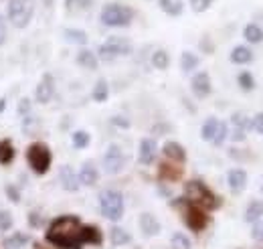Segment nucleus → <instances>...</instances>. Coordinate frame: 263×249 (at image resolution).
Masks as SVG:
<instances>
[{
	"label": "nucleus",
	"instance_id": "obj_13",
	"mask_svg": "<svg viewBox=\"0 0 263 249\" xmlns=\"http://www.w3.org/2000/svg\"><path fill=\"white\" fill-rule=\"evenodd\" d=\"M186 223H189L191 229L200 231V229L206 225V217H204V213L198 209L197 205H191V209L186 211Z\"/></svg>",
	"mask_w": 263,
	"mask_h": 249
},
{
	"label": "nucleus",
	"instance_id": "obj_4",
	"mask_svg": "<svg viewBox=\"0 0 263 249\" xmlns=\"http://www.w3.org/2000/svg\"><path fill=\"white\" fill-rule=\"evenodd\" d=\"M34 14L33 0H12L8 8V19L16 29H25Z\"/></svg>",
	"mask_w": 263,
	"mask_h": 249
},
{
	"label": "nucleus",
	"instance_id": "obj_16",
	"mask_svg": "<svg viewBox=\"0 0 263 249\" xmlns=\"http://www.w3.org/2000/svg\"><path fill=\"white\" fill-rule=\"evenodd\" d=\"M140 227H142V231H144L148 237H152V235H156V233L160 231L158 219L154 217V215H150V213H144V215L140 217Z\"/></svg>",
	"mask_w": 263,
	"mask_h": 249
},
{
	"label": "nucleus",
	"instance_id": "obj_29",
	"mask_svg": "<svg viewBox=\"0 0 263 249\" xmlns=\"http://www.w3.org/2000/svg\"><path fill=\"white\" fill-rule=\"evenodd\" d=\"M109 95V90H107V81L105 79H99L96 83V90H93V99L96 101H105Z\"/></svg>",
	"mask_w": 263,
	"mask_h": 249
},
{
	"label": "nucleus",
	"instance_id": "obj_24",
	"mask_svg": "<svg viewBox=\"0 0 263 249\" xmlns=\"http://www.w3.org/2000/svg\"><path fill=\"white\" fill-rule=\"evenodd\" d=\"M65 39L69 41V43L85 45V43H87V32L79 31V29H65Z\"/></svg>",
	"mask_w": 263,
	"mask_h": 249
},
{
	"label": "nucleus",
	"instance_id": "obj_31",
	"mask_svg": "<svg viewBox=\"0 0 263 249\" xmlns=\"http://www.w3.org/2000/svg\"><path fill=\"white\" fill-rule=\"evenodd\" d=\"M180 65H182V71H193L198 65V57L193 55V53H182V59H180Z\"/></svg>",
	"mask_w": 263,
	"mask_h": 249
},
{
	"label": "nucleus",
	"instance_id": "obj_3",
	"mask_svg": "<svg viewBox=\"0 0 263 249\" xmlns=\"http://www.w3.org/2000/svg\"><path fill=\"white\" fill-rule=\"evenodd\" d=\"M99 207L101 213L111 221H118L124 215V197L118 190H103L99 194Z\"/></svg>",
	"mask_w": 263,
	"mask_h": 249
},
{
	"label": "nucleus",
	"instance_id": "obj_28",
	"mask_svg": "<svg viewBox=\"0 0 263 249\" xmlns=\"http://www.w3.org/2000/svg\"><path fill=\"white\" fill-rule=\"evenodd\" d=\"M130 241V235L122 229V227H114L111 229V243L114 245H124V243H128Z\"/></svg>",
	"mask_w": 263,
	"mask_h": 249
},
{
	"label": "nucleus",
	"instance_id": "obj_42",
	"mask_svg": "<svg viewBox=\"0 0 263 249\" xmlns=\"http://www.w3.org/2000/svg\"><path fill=\"white\" fill-rule=\"evenodd\" d=\"M6 41V25H4V19H0V47L4 45Z\"/></svg>",
	"mask_w": 263,
	"mask_h": 249
},
{
	"label": "nucleus",
	"instance_id": "obj_33",
	"mask_svg": "<svg viewBox=\"0 0 263 249\" xmlns=\"http://www.w3.org/2000/svg\"><path fill=\"white\" fill-rule=\"evenodd\" d=\"M73 146H75V148H85V146H89V134L83 132V130L75 132V134H73Z\"/></svg>",
	"mask_w": 263,
	"mask_h": 249
},
{
	"label": "nucleus",
	"instance_id": "obj_26",
	"mask_svg": "<svg viewBox=\"0 0 263 249\" xmlns=\"http://www.w3.org/2000/svg\"><path fill=\"white\" fill-rule=\"evenodd\" d=\"M14 156V150H12V144L8 140H2L0 142V164H8Z\"/></svg>",
	"mask_w": 263,
	"mask_h": 249
},
{
	"label": "nucleus",
	"instance_id": "obj_37",
	"mask_svg": "<svg viewBox=\"0 0 263 249\" xmlns=\"http://www.w3.org/2000/svg\"><path fill=\"white\" fill-rule=\"evenodd\" d=\"M12 225V219L6 211H0V231H6Z\"/></svg>",
	"mask_w": 263,
	"mask_h": 249
},
{
	"label": "nucleus",
	"instance_id": "obj_38",
	"mask_svg": "<svg viewBox=\"0 0 263 249\" xmlns=\"http://www.w3.org/2000/svg\"><path fill=\"white\" fill-rule=\"evenodd\" d=\"M253 239H257V241H263V221H255V225H253Z\"/></svg>",
	"mask_w": 263,
	"mask_h": 249
},
{
	"label": "nucleus",
	"instance_id": "obj_6",
	"mask_svg": "<svg viewBox=\"0 0 263 249\" xmlns=\"http://www.w3.org/2000/svg\"><path fill=\"white\" fill-rule=\"evenodd\" d=\"M132 43L124 37H109L101 47H99V57L103 61H111L118 55H130Z\"/></svg>",
	"mask_w": 263,
	"mask_h": 249
},
{
	"label": "nucleus",
	"instance_id": "obj_27",
	"mask_svg": "<svg viewBox=\"0 0 263 249\" xmlns=\"http://www.w3.org/2000/svg\"><path fill=\"white\" fill-rule=\"evenodd\" d=\"M233 126H235V130H239V132H245L247 128H251V120H247V116L243 114V112H237V114H233Z\"/></svg>",
	"mask_w": 263,
	"mask_h": 249
},
{
	"label": "nucleus",
	"instance_id": "obj_44",
	"mask_svg": "<svg viewBox=\"0 0 263 249\" xmlns=\"http://www.w3.org/2000/svg\"><path fill=\"white\" fill-rule=\"evenodd\" d=\"M6 192H8V194H10L14 201H18V194H16V190H14V188H6Z\"/></svg>",
	"mask_w": 263,
	"mask_h": 249
},
{
	"label": "nucleus",
	"instance_id": "obj_40",
	"mask_svg": "<svg viewBox=\"0 0 263 249\" xmlns=\"http://www.w3.org/2000/svg\"><path fill=\"white\" fill-rule=\"evenodd\" d=\"M29 112H31V101H29V99H21V103H18V114L25 116V114H29Z\"/></svg>",
	"mask_w": 263,
	"mask_h": 249
},
{
	"label": "nucleus",
	"instance_id": "obj_22",
	"mask_svg": "<svg viewBox=\"0 0 263 249\" xmlns=\"http://www.w3.org/2000/svg\"><path fill=\"white\" fill-rule=\"evenodd\" d=\"M217 128H219V120H215V118H209L204 126H202V130H200V136H202V140H209V142H213V138H215V134H217Z\"/></svg>",
	"mask_w": 263,
	"mask_h": 249
},
{
	"label": "nucleus",
	"instance_id": "obj_32",
	"mask_svg": "<svg viewBox=\"0 0 263 249\" xmlns=\"http://www.w3.org/2000/svg\"><path fill=\"white\" fill-rule=\"evenodd\" d=\"M168 63H170V59H168V53H166V51H156V53L152 55V65H154L156 69H166Z\"/></svg>",
	"mask_w": 263,
	"mask_h": 249
},
{
	"label": "nucleus",
	"instance_id": "obj_25",
	"mask_svg": "<svg viewBox=\"0 0 263 249\" xmlns=\"http://www.w3.org/2000/svg\"><path fill=\"white\" fill-rule=\"evenodd\" d=\"M27 241H29V237H27L25 233H14L12 237H8V239L4 241V247L6 249H18V247H23Z\"/></svg>",
	"mask_w": 263,
	"mask_h": 249
},
{
	"label": "nucleus",
	"instance_id": "obj_9",
	"mask_svg": "<svg viewBox=\"0 0 263 249\" xmlns=\"http://www.w3.org/2000/svg\"><path fill=\"white\" fill-rule=\"evenodd\" d=\"M55 94V85H53V77L51 75H45L36 87V101L39 103H49L51 97Z\"/></svg>",
	"mask_w": 263,
	"mask_h": 249
},
{
	"label": "nucleus",
	"instance_id": "obj_34",
	"mask_svg": "<svg viewBox=\"0 0 263 249\" xmlns=\"http://www.w3.org/2000/svg\"><path fill=\"white\" fill-rule=\"evenodd\" d=\"M172 249H191L189 237L182 235V233H174L172 235Z\"/></svg>",
	"mask_w": 263,
	"mask_h": 249
},
{
	"label": "nucleus",
	"instance_id": "obj_11",
	"mask_svg": "<svg viewBox=\"0 0 263 249\" xmlns=\"http://www.w3.org/2000/svg\"><path fill=\"white\" fill-rule=\"evenodd\" d=\"M193 92L197 97H206L211 94V77L209 73H197L193 77Z\"/></svg>",
	"mask_w": 263,
	"mask_h": 249
},
{
	"label": "nucleus",
	"instance_id": "obj_39",
	"mask_svg": "<svg viewBox=\"0 0 263 249\" xmlns=\"http://www.w3.org/2000/svg\"><path fill=\"white\" fill-rule=\"evenodd\" d=\"M251 128L257 130L259 134H263V114H257V116L251 120Z\"/></svg>",
	"mask_w": 263,
	"mask_h": 249
},
{
	"label": "nucleus",
	"instance_id": "obj_43",
	"mask_svg": "<svg viewBox=\"0 0 263 249\" xmlns=\"http://www.w3.org/2000/svg\"><path fill=\"white\" fill-rule=\"evenodd\" d=\"M111 122H114L116 126H120V128H128V126H130V122H128L126 118H120V116H118V118H114Z\"/></svg>",
	"mask_w": 263,
	"mask_h": 249
},
{
	"label": "nucleus",
	"instance_id": "obj_17",
	"mask_svg": "<svg viewBox=\"0 0 263 249\" xmlns=\"http://www.w3.org/2000/svg\"><path fill=\"white\" fill-rule=\"evenodd\" d=\"M164 154L168 156L170 160H176V162H184V158H186L184 148H182L178 142H166V144H164Z\"/></svg>",
	"mask_w": 263,
	"mask_h": 249
},
{
	"label": "nucleus",
	"instance_id": "obj_12",
	"mask_svg": "<svg viewBox=\"0 0 263 249\" xmlns=\"http://www.w3.org/2000/svg\"><path fill=\"white\" fill-rule=\"evenodd\" d=\"M59 179H61V185L69 192H75L79 188V176L73 172L71 166H61V172H59Z\"/></svg>",
	"mask_w": 263,
	"mask_h": 249
},
{
	"label": "nucleus",
	"instance_id": "obj_30",
	"mask_svg": "<svg viewBox=\"0 0 263 249\" xmlns=\"http://www.w3.org/2000/svg\"><path fill=\"white\" fill-rule=\"evenodd\" d=\"M239 85H241L243 92H251V90L255 87V79H253V75H251L249 71H243V73L239 75Z\"/></svg>",
	"mask_w": 263,
	"mask_h": 249
},
{
	"label": "nucleus",
	"instance_id": "obj_46",
	"mask_svg": "<svg viewBox=\"0 0 263 249\" xmlns=\"http://www.w3.org/2000/svg\"><path fill=\"white\" fill-rule=\"evenodd\" d=\"M43 2H45L47 6H51V4H53V0H43Z\"/></svg>",
	"mask_w": 263,
	"mask_h": 249
},
{
	"label": "nucleus",
	"instance_id": "obj_14",
	"mask_svg": "<svg viewBox=\"0 0 263 249\" xmlns=\"http://www.w3.org/2000/svg\"><path fill=\"white\" fill-rule=\"evenodd\" d=\"M227 181H229V187L233 192H241L247 185V172L243 168H233L229 176H227Z\"/></svg>",
	"mask_w": 263,
	"mask_h": 249
},
{
	"label": "nucleus",
	"instance_id": "obj_21",
	"mask_svg": "<svg viewBox=\"0 0 263 249\" xmlns=\"http://www.w3.org/2000/svg\"><path fill=\"white\" fill-rule=\"evenodd\" d=\"M243 37L249 41V43H261L263 41V29L259 25H247L245 31H243Z\"/></svg>",
	"mask_w": 263,
	"mask_h": 249
},
{
	"label": "nucleus",
	"instance_id": "obj_2",
	"mask_svg": "<svg viewBox=\"0 0 263 249\" xmlns=\"http://www.w3.org/2000/svg\"><path fill=\"white\" fill-rule=\"evenodd\" d=\"M134 19V10L124 4H107L101 10V23L105 27H128Z\"/></svg>",
	"mask_w": 263,
	"mask_h": 249
},
{
	"label": "nucleus",
	"instance_id": "obj_20",
	"mask_svg": "<svg viewBox=\"0 0 263 249\" xmlns=\"http://www.w3.org/2000/svg\"><path fill=\"white\" fill-rule=\"evenodd\" d=\"M77 63H79L81 67H85V69H91V71L98 69V57H96L91 51H87V49L77 55Z\"/></svg>",
	"mask_w": 263,
	"mask_h": 249
},
{
	"label": "nucleus",
	"instance_id": "obj_18",
	"mask_svg": "<svg viewBox=\"0 0 263 249\" xmlns=\"http://www.w3.org/2000/svg\"><path fill=\"white\" fill-rule=\"evenodd\" d=\"M231 61L237 63V65H245V63H251L253 61V53H251V49H247V47H235L233 49V53H231Z\"/></svg>",
	"mask_w": 263,
	"mask_h": 249
},
{
	"label": "nucleus",
	"instance_id": "obj_19",
	"mask_svg": "<svg viewBox=\"0 0 263 249\" xmlns=\"http://www.w3.org/2000/svg\"><path fill=\"white\" fill-rule=\"evenodd\" d=\"M259 217H263V203L261 201H251L247 211H245V221L247 223H255Z\"/></svg>",
	"mask_w": 263,
	"mask_h": 249
},
{
	"label": "nucleus",
	"instance_id": "obj_45",
	"mask_svg": "<svg viewBox=\"0 0 263 249\" xmlns=\"http://www.w3.org/2000/svg\"><path fill=\"white\" fill-rule=\"evenodd\" d=\"M4 103H6V99H4V97H2V99H0V112H2V110H4Z\"/></svg>",
	"mask_w": 263,
	"mask_h": 249
},
{
	"label": "nucleus",
	"instance_id": "obj_23",
	"mask_svg": "<svg viewBox=\"0 0 263 249\" xmlns=\"http://www.w3.org/2000/svg\"><path fill=\"white\" fill-rule=\"evenodd\" d=\"M160 6L170 16H178L182 12V2L180 0H160Z\"/></svg>",
	"mask_w": 263,
	"mask_h": 249
},
{
	"label": "nucleus",
	"instance_id": "obj_35",
	"mask_svg": "<svg viewBox=\"0 0 263 249\" xmlns=\"http://www.w3.org/2000/svg\"><path fill=\"white\" fill-rule=\"evenodd\" d=\"M225 138H227V124H225V122H219L217 134H215V138H213V144H215V146H221V144L225 142Z\"/></svg>",
	"mask_w": 263,
	"mask_h": 249
},
{
	"label": "nucleus",
	"instance_id": "obj_41",
	"mask_svg": "<svg viewBox=\"0 0 263 249\" xmlns=\"http://www.w3.org/2000/svg\"><path fill=\"white\" fill-rule=\"evenodd\" d=\"M10 2H12V0H0V19L8 16V8H10Z\"/></svg>",
	"mask_w": 263,
	"mask_h": 249
},
{
	"label": "nucleus",
	"instance_id": "obj_15",
	"mask_svg": "<svg viewBox=\"0 0 263 249\" xmlns=\"http://www.w3.org/2000/svg\"><path fill=\"white\" fill-rule=\"evenodd\" d=\"M99 174H98V168L93 166V162H85L81 172H79V183L85 185V187H93L98 183Z\"/></svg>",
	"mask_w": 263,
	"mask_h": 249
},
{
	"label": "nucleus",
	"instance_id": "obj_5",
	"mask_svg": "<svg viewBox=\"0 0 263 249\" xmlns=\"http://www.w3.org/2000/svg\"><path fill=\"white\" fill-rule=\"evenodd\" d=\"M184 194H186V201L191 205H204V207H217V199L213 197V192L204 187L202 183L193 181L184 187Z\"/></svg>",
	"mask_w": 263,
	"mask_h": 249
},
{
	"label": "nucleus",
	"instance_id": "obj_7",
	"mask_svg": "<svg viewBox=\"0 0 263 249\" xmlns=\"http://www.w3.org/2000/svg\"><path fill=\"white\" fill-rule=\"evenodd\" d=\"M27 158H29V164H31V168L36 174H45L49 170V166H51V150L41 142L29 146Z\"/></svg>",
	"mask_w": 263,
	"mask_h": 249
},
{
	"label": "nucleus",
	"instance_id": "obj_36",
	"mask_svg": "<svg viewBox=\"0 0 263 249\" xmlns=\"http://www.w3.org/2000/svg\"><path fill=\"white\" fill-rule=\"evenodd\" d=\"M211 4H213V0H191V6L195 12H204Z\"/></svg>",
	"mask_w": 263,
	"mask_h": 249
},
{
	"label": "nucleus",
	"instance_id": "obj_10",
	"mask_svg": "<svg viewBox=\"0 0 263 249\" xmlns=\"http://www.w3.org/2000/svg\"><path fill=\"white\" fill-rule=\"evenodd\" d=\"M156 152H158V148L152 138H146L140 142V162L142 164H152L156 158Z\"/></svg>",
	"mask_w": 263,
	"mask_h": 249
},
{
	"label": "nucleus",
	"instance_id": "obj_1",
	"mask_svg": "<svg viewBox=\"0 0 263 249\" xmlns=\"http://www.w3.org/2000/svg\"><path fill=\"white\" fill-rule=\"evenodd\" d=\"M49 241L65 249H77L83 241H99L98 229L83 227L77 217L57 219L49 229Z\"/></svg>",
	"mask_w": 263,
	"mask_h": 249
},
{
	"label": "nucleus",
	"instance_id": "obj_8",
	"mask_svg": "<svg viewBox=\"0 0 263 249\" xmlns=\"http://www.w3.org/2000/svg\"><path fill=\"white\" fill-rule=\"evenodd\" d=\"M126 164V156L122 152V148L118 144H111L107 148V152L103 156V168L107 174H118Z\"/></svg>",
	"mask_w": 263,
	"mask_h": 249
}]
</instances>
